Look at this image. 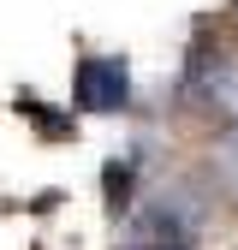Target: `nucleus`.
<instances>
[{
  "label": "nucleus",
  "instance_id": "nucleus-2",
  "mask_svg": "<svg viewBox=\"0 0 238 250\" xmlns=\"http://www.w3.org/2000/svg\"><path fill=\"white\" fill-rule=\"evenodd\" d=\"M131 161H107V203H125L131 197Z\"/></svg>",
  "mask_w": 238,
  "mask_h": 250
},
{
  "label": "nucleus",
  "instance_id": "nucleus-1",
  "mask_svg": "<svg viewBox=\"0 0 238 250\" xmlns=\"http://www.w3.org/2000/svg\"><path fill=\"white\" fill-rule=\"evenodd\" d=\"M72 102L83 113H119L131 102V66L119 54H89L72 72Z\"/></svg>",
  "mask_w": 238,
  "mask_h": 250
},
{
  "label": "nucleus",
  "instance_id": "nucleus-3",
  "mask_svg": "<svg viewBox=\"0 0 238 250\" xmlns=\"http://www.w3.org/2000/svg\"><path fill=\"white\" fill-rule=\"evenodd\" d=\"M215 107H220V113H226V119H232V125H238V72H232V78H220V83H215Z\"/></svg>",
  "mask_w": 238,
  "mask_h": 250
}]
</instances>
